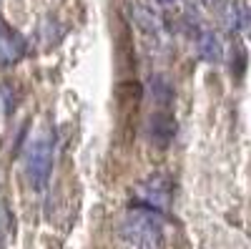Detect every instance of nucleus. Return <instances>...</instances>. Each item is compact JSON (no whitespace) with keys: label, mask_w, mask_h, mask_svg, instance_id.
<instances>
[{"label":"nucleus","mask_w":251,"mask_h":249,"mask_svg":"<svg viewBox=\"0 0 251 249\" xmlns=\"http://www.w3.org/2000/svg\"><path fill=\"white\" fill-rule=\"evenodd\" d=\"M53 159H55V136L53 131H40L35 134L23 151V169L25 179L35 192L46 189L50 174H53Z\"/></svg>","instance_id":"nucleus-1"},{"label":"nucleus","mask_w":251,"mask_h":249,"mask_svg":"<svg viewBox=\"0 0 251 249\" xmlns=\"http://www.w3.org/2000/svg\"><path fill=\"white\" fill-rule=\"evenodd\" d=\"M121 237L133 249H156L163 239V214L136 206V209L123 219Z\"/></svg>","instance_id":"nucleus-2"},{"label":"nucleus","mask_w":251,"mask_h":249,"mask_svg":"<svg viewBox=\"0 0 251 249\" xmlns=\"http://www.w3.org/2000/svg\"><path fill=\"white\" fill-rule=\"evenodd\" d=\"M138 206H146V209L163 214L171 206V181L163 174L149 176L138 189Z\"/></svg>","instance_id":"nucleus-3"},{"label":"nucleus","mask_w":251,"mask_h":249,"mask_svg":"<svg viewBox=\"0 0 251 249\" xmlns=\"http://www.w3.org/2000/svg\"><path fill=\"white\" fill-rule=\"evenodd\" d=\"M25 38L0 18V66H13L25 55Z\"/></svg>","instance_id":"nucleus-4"},{"label":"nucleus","mask_w":251,"mask_h":249,"mask_svg":"<svg viewBox=\"0 0 251 249\" xmlns=\"http://www.w3.org/2000/svg\"><path fill=\"white\" fill-rule=\"evenodd\" d=\"M196 53L201 60H206V63H221V60L226 58V46L219 33L214 30H199L196 35Z\"/></svg>","instance_id":"nucleus-5"},{"label":"nucleus","mask_w":251,"mask_h":249,"mask_svg":"<svg viewBox=\"0 0 251 249\" xmlns=\"http://www.w3.org/2000/svg\"><path fill=\"white\" fill-rule=\"evenodd\" d=\"M128 18L131 23L143 30V33H161L163 30V18L151 8V5H143V3H131L128 5Z\"/></svg>","instance_id":"nucleus-6"},{"label":"nucleus","mask_w":251,"mask_h":249,"mask_svg":"<svg viewBox=\"0 0 251 249\" xmlns=\"http://www.w3.org/2000/svg\"><path fill=\"white\" fill-rule=\"evenodd\" d=\"M176 134V121L171 113L166 111H158L149 118V138L153 143H158V146H169L171 138Z\"/></svg>","instance_id":"nucleus-7"},{"label":"nucleus","mask_w":251,"mask_h":249,"mask_svg":"<svg viewBox=\"0 0 251 249\" xmlns=\"http://www.w3.org/2000/svg\"><path fill=\"white\" fill-rule=\"evenodd\" d=\"M10 229H13L10 212H8V206L3 204V199H0V249H3L5 242L10 239Z\"/></svg>","instance_id":"nucleus-8"},{"label":"nucleus","mask_w":251,"mask_h":249,"mask_svg":"<svg viewBox=\"0 0 251 249\" xmlns=\"http://www.w3.org/2000/svg\"><path fill=\"white\" fill-rule=\"evenodd\" d=\"M151 93H153L156 103H163V106H166V103L171 101V96H174V93H171V86H169L163 78H153V81H151Z\"/></svg>","instance_id":"nucleus-9"},{"label":"nucleus","mask_w":251,"mask_h":249,"mask_svg":"<svg viewBox=\"0 0 251 249\" xmlns=\"http://www.w3.org/2000/svg\"><path fill=\"white\" fill-rule=\"evenodd\" d=\"M241 33H246L251 38V5H244V23H241Z\"/></svg>","instance_id":"nucleus-10"},{"label":"nucleus","mask_w":251,"mask_h":249,"mask_svg":"<svg viewBox=\"0 0 251 249\" xmlns=\"http://www.w3.org/2000/svg\"><path fill=\"white\" fill-rule=\"evenodd\" d=\"M196 3H201V5H206V8H221L224 0H196Z\"/></svg>","instance_id":"nucleus-11"},{"label":"nucleus","mask_w":251,"mask_h":249,"mask_svg":"<svg viewBox=\"0 0 251 249\" xmlns=\"http://www.w3.org/2000/svg\"><path fill=\"white\" fill-rule=\"evenodd\" d=\"M156 3H158V5H174L176 0H156Z\"/></svg>","instance_id":"nucleus-12"}]
</instances>
